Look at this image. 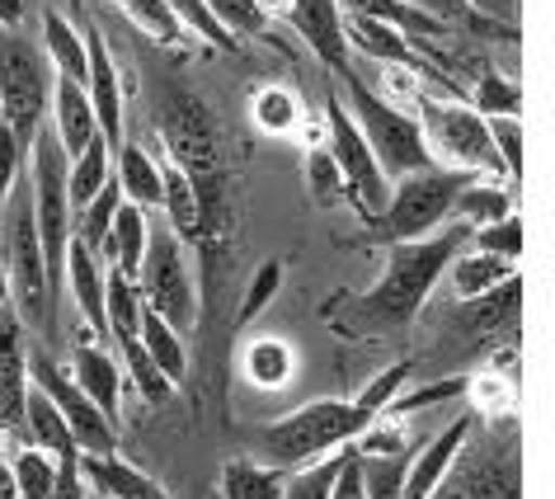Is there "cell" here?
Returning a JSON list of instances; mask_svg holds the SVG:
<instances>
[{
  "label": "cell",
  "instance_id": "1",
  "mask_svg": "<svg viewBox=\"0 0 555 499\" xmlns=\"http://www.w3.org/2000/svg\"><path fill=\"white\" fill-rule=\"evenodd\" d=\"M466 241H470V227H462V221H448L442 231L424 235V241L391 245L382 279L372 283L367 293L330 302L325 316L344 330V335H353V340L400 335V330H410L414 321H420V311H424L428 293H434V283L448 273L456 250H466Z\"/></svg>",
  "mask_w": 555,
  "mask_h": 499
},
{
  "label": "cell",
  "instance_id": "2",
  "mask_svg": "<svg viewBox=\"0 0 555 499\" xmlns=\"http://www.w3.org/2000/svg\"><path fill=\"white\" fill-rule=\"evenodd\" d=\"M367 424H372V414L358 400L325 396V400H311V406L283 414V420L263 424L255 434V457L278 471H297V466H311L330 452L349 448Z\"/></svg>",
  "mask_w": 555,
  "mask_h": 499
},
{
  "label": "cell",
  "instance_id": "3",
  "mask_svg": "<svg viewBox=\"0 0 555 499\" xmlns=\"http://www.w3.org/2000/svg\"><path fill=\"white\" fill-rule=\"evenodd\" d=\"M344 94H349V118L358 123V132H363V142L372 151V161L382 165V175L391 179H405L414 170H428V146H424V132H420V118H414V108L405 104H391L386 94L367 90V80L358 72H344L339 76Z\"/></svg>",
  "mask_w": 555,
  "mask_h": 499
},
{
  "label": "cell",
  "instance_id": "4",
  "mask_svg": "<svg viewBox=\"0 0 555 499\" xmlns=\"http://www.w3.org/2000/svg\"><path fill=\"white\" fill-rule=\"evenodd\" d=\"M480 438L485 443H476V448L466 438L448 481L428 499H522V443H518L513 414L494 420Z\"/></svg>",
  "mask_w": 555,
  "mask_h": 499
},
{
  "label": "cell",
  "instance_id": "5",
  "mask_svg": "<svg viewBox=\"0 0 555 499\" xmlns=\"http://www.w3.org/2000/svg\"><path fill=\"white\" fill-rule=\"evenodd\" d=\"M52 100V66L43 48L20 29H0V123L29 151L48 118Z\"/></svg>",
  "mask_w": 555,
  "mask_h": 499
},
{
  "label": "cell",
  "instance_id": "6",
  "mask_svg": "<svg viewBox=\"0 0 555 499\" xmlns=\"http://www.w3.org/2000/svg\"><path fill=\"white\" fill-rule=\"evenodd\" d=\"M414 118H420V132H424V146H428V161L434 165L466 170V175H480V179H504V165L494 156L490 128H485V118L476 108L424 94V100L414 104Z\"/></svg>",
  "mask_w": 555,
  "mask_h": 499
},
{
  "label": "cell",
  "instance_id": "7",
  "mask_svg": "<svg viewBox=\"0 0 555 499\" xmlns=\"http://www.w3.org/2000/svg\"><path fill=\"white\" fill-rule=\"evenodd\" d=\"M137 297L142 307H151L170 330L189 335L198 325V279H193V265H189V250L184 241L165 227H151V241H146V259L137 269Z\"/></svg>",
  "mask_w": 555,
  "mask_h": 499
},
{
  "label": "cell",
  "instance_id": "8",
  "mask_svg": "<svg viewBox=\"0 0 555 499\" xmlns=\"http://www.w3.org/2000/svg\"><path fill=\"white\" fill-rule=\"evenodd\" d=\"M466 179H480V175L448 170V165H428V170H414L405 179H396L391 193H386L382 217H377L382 235L391 245H400V241H424V235L442 231L452 221V199Z\"/></svg>",
  "mask_w": 555,
  "mask_h": 499
},
{
  "label": "cell",
  "instance_id": "9",
  "mask_svg": "<svg viewBox=\"0 0 555 499\" xmlns=\"http://www.w3.org/2000/svg\"><path fill=\"white\" fill-rule=\"evenodd\" d=\"M0 250H5V287L10 307L20 311L24 325H43L48 316V273H43V250L34 231V199L29 189L10 193L5 213H0Z\"/></svg>",
  "mask_w": 555,
  "mask_h": 499
},
{
  "label": "cell",
  "instance_id": "10",
  "mask_svg": "<svg viewBox=\"0 0 555 499\" xmlns=\"http://www.w3.org/2000/svg\"><path fill=\"white\" fill-rule=\"evenodd\" d=\"M24 372H29V386H38V392H43L52 406H57L66 428H72V443H76L80 457L118 452V424L108 420V414L94 406L86 392H80V386L72 382V372H66L57 358L29 344V349H24Z\"/></svg>",
  "mask_w": 555,
  "mask_h": 499
},
{
  "label": "cell",
  "instance_id": "11",
  "mask_svg": "<svg viewBox=\"0 0 555 499\" xmlns=\"http://www.w3.org/2000/svg\"><path fill=\"white\" fill-rule=\"evenodd\" d=\"M321 118H325V146H330V156H335L339 175H344V193L358 203V213L363 217H382L386 193H391V179H386L382 165L372 161V151L363 142V132H358V123L349 118V108H344V100L330 94Z\"/></svg>",
  "mask_w": 555,
  "mask_h": 499
},
{
  "label": "cell",
  "instance_id": "12",
  "mask_svg": "<svg viewBox=\"0 0 555 499\" xmlns=\"http://www.w3.org/2000/svg\"><path fill=\"white\" fill-rule=\"evenodd\" d=\"M518 316H522V279L513 273L508 283L490 287L480 297H466L456 302L452 311V335L462 349H490V344H513V330H518Z\"/></svg>",
  "mask_w": 555,
  "mask_h": 499
},
{
  "label": "cell",
  "instance_id": "13",
  "mask_svg": "<svg viewBox=\"0 0 555 499\" xmlns=\"http://www.w3.org/2000/svg\"><path fill=\"white\" fill-rule=\"evenodd\" d=\"M86 100H90V108H94V123H100V137L108 146H122L128 137H122V80H118V66H114V57H108V43H104V29L94 20H86Z\"/></svg>",
  "mask_w": 555,
  "mask_h": 499
},
{
  "label": "cell",
  "instance_id": "14",
  "mask_svg": "<svg viewBox=\"0 0 555 499\" xmlns=\"http://www.w3.org/2000/svg\"><path fill=\"white\" fill-rule=\"evenodd\" d=\"M24 349H29V325L20 321V311L5 297L0 302V434L15 438L24 428V392H29Z\"/></svg>",
  "mask_w": 555,
  "mask_h": 499
},
{
  "label": "cell",
  "instance_id": "15",
  "mask_svg": "<svg viewBox=\"0 0 555 499\" xmlns=\"http://www.w3.org/2000/svg\"><path fill=\"white\" fill-rule=\"evenodd\" d=\"M476 434V414H456V420L442 428L438 438H428L424 448H414L410 452V466H405V490H400V499H428L438 490L442 481H448V471H452V462L462 457V448H466V438Z\"/></svg>",
  "mask_w": 555,
  "mask_h": 499
},
{
  "label": "cell",
  "instance_id": "16",
  "mask_svg": "<svg viewBox=\"0 0 555 499\" xmlns=\"http://www.w3.org/2000/svg\"><path fill=\"white\" fill-rule=\"evenodd\" d=\"M287 15H293L297 24V34L307 38V48L321 57L330 72L344 76V72H353V52L349 43H344V10H339V0H287Z\"/></svg>",
  "mask_w": 555,
  "mask_h": 499
},
{
  "label": "cell",
  "instance_id": "17",
  "mask_svg": "<svg viewBox=\"0 0 555 499\" xmlns=\"http://www.w3.org/2000/svg\"><path fill=\"white\" fill-rule=\"evenodd\" d=\"M48 114H52V137H57L62 156L72 161L80 156L94 137H100V123H94V108L86 100V86L80 80H66V76H52V100H48Z\"/></svg>",
  "mask_w": 555,
  "mask_h": 499
},
{
  "label": "cell",
  "instance_id": "18",
  "mask_svg": "<svg viewBox=\"0 0 555 499\" xmlns=\"http://www.w3.org/2000/svg\"><path fill=\"white\" fill-rule=\"evenodd\" d=\"M66 293H72L86 335L94 344H108V316H104V265L80 241H66Z\"/></svg>",
  "mask_w": 555,
  "mask_h": 499
},
{
  "label": "cell",
  "instance_id": "19",
  "mask_svg": "<svg viewBox=\"0 0 555 499\" xmlns=\"http://www.w3.org/2000/svg\"><path fill=\"white\" fill-rule=\"evenodd\" d=\"M72 382L118 424V396H122V368L108 344H94L90 335L72 349Z\"/></svg>",
  "mask_w": 555,
  "mask_h": 499
},
{
  "label": "cell",
  "instance_id": "20",
  "mask_svg": "<svg viewBox=\"0 0 555 499\" xmlns=\"http://www.w3.org/2000/svg\"><path fill=\"white\" fill-rule=\"evenodd\" d=\"M344 43L349 52H363L367 62H382V66H405V72H424V57L414 52V43L400 29L382 20H367V15H344Z\"/></svg>",
  "mask_w": 555,
  "mask_h": 499
},
{
  "label": "cell",
  "instance_id": "21",
  "mask_svg": "<svg viewBox=\"0 0 555 499\" xmlns=\"http://www.w3.org/2000/svg\"><path fill=\"white\" fill-rule=\"evenodd\" d=\"M80 476H86V490H94L100 499H170L146 471H137L132 462H122L118 452L104 457H76Z\"/></svg>",
  "mask_w": 555,
  "mask_h": 499
},
{
  "label": "cell",
  "instance_id": "22",
  "mask_svg": "<svg viewBox=\"0 0 555 499\" xmlns=\"http://www.w3.org/2000/svg\"><path fill=\"white\" fill-rule=\"evenodd\" d=\"M146 241H151V217L137 203H118L114 227H108V241H104V265L118 269L128 283H137V269L146 259Z\"/></svg>",
  "mask_w": 555,
  "mask_h": 499
},
{
  "label": "cell",
  "instance_id": "23",
  "mask_svg": "<svg viewBox=\"0 0 555 499\" xmlns=\"http://www.w3.org/2000/svg\"><path fill=\"white\" fill-rule=\"evenodd\" d=\"M114 184L122 189V203L160 213V165L142 142H122L114 151Z\"/></svg>",
  "mask_w": 555,
  "mask_h": 499
},
{
  "label": "cell",
  "instance_id": "24",
  "mask_svg": "<svg viewBox=\"0 0 555 499\" xmlns=\"http://www.w3.org/2000/svg\"><path fill=\"white\" fill-rule=\"evenodd\" d=\"M160 165V213H165V227H170L179 241H203V207H198V193H193L189 175L165 156Z\"/></svg>",
  "mask_w": 555,
  "mask_h": 499
},
{
  "label": "cell",
  "instance_id": "25",
  "mask_svg": "<svg viewBox=\"0 0 555 499\" xmlns=\"http://www.w3.org/2000/svg\"><path fill=\"white\" fill-rule=\"evenodd\" d=\"M137 330H142V349H146V358H151V368H156L170 386L184 382V378H189V349H184V335L165 325L151 307H142V316H137Z\"/></svg>",
  "mask_w": 555,
  "mask_h": 499
},
{
  "label": "cell",
  "instance_id": "26",
  "mask_svg": "<svg viewBox=\"0 0 555 499\" xmlns=\"http://www.w3.org/2000/svg\"><path fill=\"white\" fill-rule=\"evenodd\" d=\"M283 485L287 471L259 462V457H231L217 476L221 499H283Z\"/></svg>",
  "mask_w": 555,
  "mask_h": 499
},
{
  "label": "cell",
  "instance_id": "27",
  "mask_svg": "<svg viewBox=\"0 0 555 499\" xmlns=\"http://www.w3.org/2000/svg\"><path fill=\"white\" fill-rule=\"evenodd\" d=\"M20 438H29V448L48 452V457L76 452L72 428H66V420L57 414V406H52V400L38 392V386H29V392H24V428H20Z\"/></svg>",
  "mask_w": 555,
  "mask_h": 499
},
{
  "label": "cell",
  "instance_id": "28",
  "mask_svg": "<svg viewBox=\"0 0 555 499\" xmlns=\"http://www.w3.org/2000/svg\"><path fill=\"white\" fill-rule=\"evenodd\" d=\"M108 179H114V146H108L104 137H94L80 156L66 161V203H72V217L108 184Z\"/></svg>",
  "mask_w": 555,
  "mask_h": 499
},
{
  "label": "cell",
  "instance_id": "29",
  "mask_svg": "<svg viewBox=\"0 0 555 499\" xmlns=\"http://www.w3.org/2000/svg\"><path fill=\"white\" fill-rule=\"evenodd\" d=\"M448 273H452V293L466 302V297H480V293H490V287L508 283L513 273H518V265H508V259L485 255V250L470 245V250H456Z\"/></svg>",
  "mask_w": 555,
  "mask_h": 499
},
{
  "label": "cell",
  "instance_id": "30",
  "mask_svg": "<svg viewBox=\"0 0 555 499\" xmlns=\"http://www.w3.org/2000/svg\"><path fill=\"white\" fill-rule=\"evenodd\" d=\"M508 213H513V199H508V184H499V179H466L452 199V221H462L470 231L490 227V221Z\"/></svg>",
  "mask_w": 555,
  "mask_h": 499
},
{
  "label": "cell",
  "instance_id": "31",
  "mask_svg": "<svg viewBox=\"0 0 555 499\" xmlns=\"http://www.w3.org/2000/svg\"><path fill=\"white\" fill-rule=\"evenodd\" d=\"M43 57L52 66V76L86 80V38L66 24L62 10H43Z\"/></svg>",
  "mask_w": 555,
  "mask_h": 499
},
{
  "label": "cell",
  "instance_id": "32",
  "mask_svg": "<svg viewBox=\"0 0 555 499\" xmlns=\"http://www.w3.org/2000/svg\"><path fill=\"white\" fill-rule=\"evenodd\" d=\"M293 368H297L293 349H287L283 340H273V335L249 340V344H245V354H241V372H245V382L263 386V392H278V386L293 378Z\"/></svg>",
  "mask_w": 555,
  "mask_h": 499
},
{
  "label": "cell",
  "instance_id": "33",
  "mask_svg": "<svg viewBox=\"0 0 555 499\" xmlns=\"http://www.w3.org/2000/svg\"><path fill=\"white\" fill-rule=\"evenodd\" d=\"M414 448H391V452H358V481H363V499H400L405 490V466Z\"/></svg>",
  "mask_w": 555,
  "mask_h": 499
},
{
  "label": "cell",
  "instance_id": "34",
  "mask_svg": "<svg viewBox=\"0 0 555 499\" xmlns=\"http://www.w3.org/2000/svg\"><path fill=\"white\" fill-rule=\"evenodd\" d=\"M249 123H255L263 137L297 132V123H301L297 90H287V86H263V90H255V94H249Z\"/></svg>",
  "mask_w": 555,
  "mask_h": 499
},
{
  "label": "cell",
  "instance_id": "35",
  "mask_svg": "<svg viewBox=\"0 0 555 499\" xmlns=\"http://www.w3.org/2000/svg\"><path fill=\"white\" fill-rule=\"evenodd\" d=\"M344 15H367V20H382L391 24V29L400 34H438V20L428 15V10H420L414 0H339Z\"/></svg>",
  "mask_w": 555,
  "mask_h": 499
},
{
  "label": "cell",
  "instance_id": "36",
  "mask_svg": "<svg viewBox=\"0 0 555 499\" xmlns=\"http://www.w3.org/2000/svg\"><path fill=\"white\" fill-rule=\"evenodd\" d=\"M466 108H476L480 118H518L522 114V94L513 86L508 76H499L494 66H485L476 90H470V100H462Z\"/></svg>",
  "mask_w": 555,
  "mask_h": 499
},
{
  "label": "cell",
  "instance_id": "37",
  "mask_svg": "<svg viewBox=\"0 0 555 499\" xmlns=\"http://www.w3.org/2000/svg\"><path fill=\"white\" fill-rule=\"evenodd\" d=\"M118 5H122V15H128L146 38H156L160 48H179V43H184L189 29L179 24V15L165 5V0H118Z\"/></svg>",
  "mask_w": 555,
  "mask_h": 499
},
{
  "label": "cell",
  "instance_id": "38",
  "mask_svg": "<svg viewBox=\"0 0 555 499\" xmlns=\"http://www.w3.org/2000/svg\"><path fill=\"white\" fill-rule=\"evenodd\" d=\"M10 476H15V499H48L52 481H57V457L24 443L15 452V462H10Z\"/></svg>",
  "mask_w": 555,
  "mask_h": 499
},
{
  "label": "cell",
  "instance_id": "39",
  "mask_svg": "<svg viewBox=\"0 0 555 499\" xmlns=\"http://www.w3.org/2000/svg\"><path fill=\"white\" fill-rule=\"evenodd\" d=\"M344 457H349V448L330 452V457H321V462H311V466H297L293 476H287V485H283V499H330V485H335Z\"/></svg>",
  "mask_w": 555,
  "mask_h": 499
},
{
  "label": "cell",
  "instance_id": "40",
  "mask_svg": "<svg viewBox=\"0 0 555 499\" xmlns=\"http://www.w3.org/2000/svg\"><path fill=\"white\" fill-rule=\"evenodd\" d=\"M203 5L212 10V20L235 38V43L269 29V10H263L259 0H203Z\"/></svg>",
  "mask_w": 555,
  "mask_h": 499
},
{
  "label": "cell",
  "instance_id": "41",
  "mask_svg": "<svg viewBox=\"0 0 555 499\" xmlns=\"http://www.w3.org/2000/svg\"><path fill=\"white\" fill-rule=\"evenodd\" d=\"M410 372H414L410 358H396V363H391V368H382L377 378H372V382H367V386H363V392H358L353 400H358V406H363V410L372 414V420H377V414H382L386 406H391V400H396L400 392H405Z\"/></svg>",
  "mask_w": 555,
  "mask_h": 499
},
{
  "label": "cell",
  "instance_id": "42",
  "mask_svg": "<svg viewBox=\"0 0 555 499\" xmlns=\"http://www.w3.org/2000/svg\"><path fill=\"white\" fill-rule=\"evenodd\" d=\"M466 245H476V250H485V255H499V259H508V265H518V255H522V221L508 213V217L490 221V227H476Z\"/></svg>",
  "mask_w": 555,
  "mask_h": 499
},
{
  "label": "cell",
  "instance_id": "43",
  "mask_svg": "<svg viewBox=\"0 0 555 499\" xmlns=\"http://www.w3.org/2000/svg\"><path fill=\"white\" fill-rule=\"evenodd\" d=\"M307 184H311V199L315 203H335L344 199V175L335 156H330V146H307Z\"/></svg>",
  "mask_w": 555,
  "mask_h": 499
},
{
  "label": "cell",
  "instance_id": "44",
  "mask_svg": "<svg viewBox=\"0 0 555 499\" xmlns=\"http://www.w3.org/2000/svg\"><path fill=\"white\" fill-rule=\"evenodd\" d=\"M490 128V142H494V156L504 165V179H518L522 175V118H485Z\"/></svg>",
  "mask_w": 555,
  "mask_h": 499
},
{
  "label": "cell",
  "instance_id": "45",
  "mask_svg": "<svg viewBox=\"0 0 555 499\" xmlns=\"http://www.w3.org/2000/svg\"><path fill=\"white\" fill-rule=\"evenodd\" d=\"M278 283H283V265H278V259H263V265L255 269V279H249V287H245V302H241V316H235V325L255 321V316L273 302Z\"/></svg>",
  "mask_w": 555,
  "mask_h": 499
},
{
  "label": "cell",
  "instance_id": "46",
  "mask_svg": "<svg viewBox=\"0 0 555 499\" xmlns=\"http://www.w3.org/2000/svg\"><path fill=\"white\" fill-rule=\"evenodd\" d=\"M80 452H66L57 457V481H52V495L48 499H90L86 495V476H80Z\"/></svg>",
  "mask_w": 555,
  "mask_h": 499
},
{
  "label": "cell",
  "instance_id": "47",
  "mask_svg": "<svg viewBox=\"0 0 555 499\" xmlns=\"http://www.w3.org/2000/svg\"><path fill=\"white\" fill-rule=\"evenodd\" d=\"M476 15L494 20L499 29H518V0H466Z\"/></svg>",
  "mask_w": 555,
  "mask_h": 499
},
{
  "label": "cell",
  "instance_id": "48",
  "mask_svg": "<svg viewBox=\"0 0 555 499\" xmlns=\"http://www.w3.org/2000/svg\"><path fill=\"white\" fill-rule=\"evenodd\" d=\"M330 499H363V481H358V457H353V448H349V457H344L335 485H330Z\"/></svg>",
  "mask_w": 555,
  "mask_h": 499
},
{
  "label": "cell",
  "instance_id": "49",
  "mask_svg": "<svg viewBox=\"0 0 555 499\" xmlns=\"http://www.w3.org/2000/svg\"><path fill=\"white\" fill-rule=\"evenodd\" d=\"M24 24V0H0V29H20Z\"/></svg>",
  "mask_w": 555,
  "mask_h": 499
}]
</instances>
